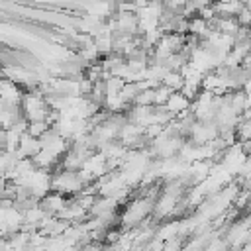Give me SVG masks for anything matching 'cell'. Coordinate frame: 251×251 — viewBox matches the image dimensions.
Here are the masks:
<instances>
[{
	"label": "cell",
	"instance_id": "6da1fadb",
	"mask_svg": "<svg viewBox=\"0 0 251 251\" xmlns=\"http://www.w3.org/2000/svg\"><path fill=\"white\" fill-rule=\"evenodd\" d=\"M165 106H167V110H169L173 116H178V114L190 110V98H188L186 94H182L180 90H176V92H173V94L169 96V100H167Z\"/></svg>",
	"mask_w": 251,
	"mask_h": 251
},
{
	"label": "cell",
	"instance_id": "7a4b0ae2",
	"mask_svg": "<svg viewBox=\"0 0 251 251\" xmlns=\"http://www.w3.org/2000/svg\"><path fill=\"white\" fill-rule=\"evenodd\" d=\"M186 239L180 237V235H175V237H169L163 241V251H182Z\"/></svg>",
	"mask_w": 251,
	"mask_h": 251
}]
</instances>
